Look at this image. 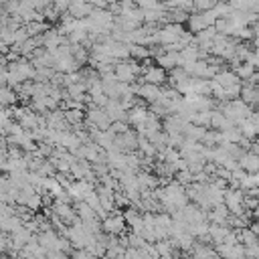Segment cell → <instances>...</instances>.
I'll list each match as a JSON object with an SVG mask.
<instances>
[{"label": "cell", "mask_w": 259, "mask_h": 259, "mask_svg": "<svg viewBox=\"0 0 259 259\" xmlns=\"http://www.w3.org/2000/svg\"><path fill=\"white\" fill-rule=\"evenodd\" d=\"M125 229H127V225H125V219H123L121 212H109L101 221V231L107 233V235H117L119 237V235L125 233Z\"/></svg>", "instance_id": "obj_1"}, {"label": "cell", "mask_w": 259, "mask_h": 259, "mask_svg": "<svg viewBox=\"0 0 259 259\" xmlns=\"http://www.w3.org/2000/svg\"><path fill=\"white\" fill-rule=\"evenodd\" d=\"M166 75L168 71L162 69L160 65H142V75L140 79L142 81H148V83H154V85H164L166 83Z\"/></svg>", "instance_id": "obj_2"}, {"label": "cell", "mask_w": 259, "mask_h": 259, "mask_svg": "<svg viewBox=\"0 0 259 259\" xmlns=\"http://www.w3.org/2000/svg\"><path fill=\"white\" fill-rule=\"evenodd\" d=\"M51 210H53L65 225H71V223L77 219V212H75L73 202H61V200L53 198V202H51Z\"/></svg>", "instance_id": "obj_3"}, {"label": "cell", "mask_w": 259, "mask_h": 259, "mask_svg": "<svg viewBox=\"0 0 259 259\" xmlns=\"http://www.w3.org/2000/svg\"><path fill=\"white\" fill-rule=\"evenodd\" d=\"M63 42H67V36H65L59 28H47V30L42 32V47H45L49 53L57 51Z\"/></svg>", "instance_id": "obj_4"}, {"label": "cell", "mask_w": 259, "mask_h": 259, "mask_svg": "<svg viewBox=\"0 0 259 259\" xmlns=\"http://www.w3.org/2000/svg\"><path fill=\"white\" fill-rule=\"evenodd\" d=\"M103 109H105V113L109 115L111 121H117V119L127 121V109H123V105H121L119 99H111V97H109Z\"/></svg>", "instance_id": "obj_5"}, {"label": "cell", "mask_w": 259, "mask_h": 259, "mask_svg": "<svg viewBox=\"0 0 259 259\" xmlns=\"http://www.w3.org/2000/svg\"><path fill=\"white\" fill-rule=\"evenodd\" d=\"M148 117V103H136L127 109V123L130 125H142Z\"/></svg>", "instance_id": "obj_6"}, {"label": "cell", "mask_w": 259, "mask_h": 259, "mask_svg": "<svg viewBox=\"0 0 259 259\" xmlns=\"http://www.w3.org/2000/svg\"><path fill=\"white\" fill-rule=\"evenodd\" d=\"M245 103H249L251 107H255L257 103H259V87H255L253 83H249V81H243V85H241V95H239Z\"/></svg>", "instance_id": "obj_7"}, {"label": "cell", "mask_w": 259, "mask_h": 259, "mask_svg": "<svg viewBox=\"0 0 259 259\" xmlns=\"http://www.w3.org/2000/svg\"><path fill=\"white\" fill-rule=\"evenodd\" d=\"M239 168H243L247 172H257L259 170V154L251 152V150H245L239 158Z\"/></svg>", "instance_id": "obj_8"}, {"label": "cell", "mask_w": 259, "mask_h": 259, "mask_svg": "<svg viewBox=\"0 0 259 259\" xmlns=\"http://www.w3.org/2000/svg\"><path fill=\"white\" fill-rule=\"evenodd\" d=\"M231 125H235L219 107H212L210 109V121H208V127H214V130H227V127H231Z\"/></svg>", "instance_id": "obj_9"}, {"label": "cell", "mask_w": 259, "mask_h": 259, "mask_svg": "<svg viewBox=\"0 0 259 259\" xmlns=\"http://www.w3.org/2000/svg\"><path fill=\"white\" fill-rule=\"evenodd\" d=\"M154 61H156V65H160L162 69L170 71V69L178 67V51H164V53H160L158 57H154Z\"/></svg>", "instance_id": "obj_10"}, {"label": "cell", "mask_w": 259, "mask_h": 259, "mask_svg": "<svg viewBox=\"0 0 259 259\" xmlns=\"http://www.w3.org/2000/svg\"><path fill=\"white\" fill-rule=\"evenodd\" d=\"M91 10H93V4H91V2L79 0V2H71V6H69L67 12H69L71 16H75V18H85V16L91 14Z\"/></svg>", "instance_id": "obj_11"}, {"label": "cell", "mask_w": 259, "mask_h": 259, "mask_svg": "<svg viewBox=\"0 0 259 259\" xmlns=\"http://www.w3.org/2000/svg\"><path fill=\"white\" fill-rule=\"evenodd\" d=\"M204 132H206L204 125H198V123H192V121H184V125H182L184 138H190V140H196V142H202Z\"/></svg>", "instance_id": "obj_12"}, {"label": "cell", "mask_w": 259, "mask_h": 259, "mask_svg": "<svg viewBox=\"0 0 259 259\" xmlns=\"http://www.w3.org/2000/svg\"><path fill=\"white\" fill-rule=\"evenodd\" d=\"M212 79H214L219 85H223V87H229V85H233V83H239V81H241V79L237 77V73H235L233 69H229V67H227V69H221Z\"/></svg>", "instance_id": "obj_13"}, {"label": "cell", "mask_w": 259, "mask_h": 259, "mask_svg": "<svg viewBox=\"0 0 259 259\" xmlns=\"http://www.w3.org/2000/svg\"><path fill=\"white\" fill-rule=\"evenodd\" d=\"M16 101H18L16 91L8 85H0V107H12L16 105Z\"/></svg>", "instance_id": "obj_14"}, {"label": "cell", "mask_w": 259, "mask_h": 259, "mask_svg": "<svg viewBox=\"0 0 259 259\" xmlns=\"http://www.w3.org/2000/svg\"><path fill=\"white\" fill-rule=\"evenodd\" d=\"M73 206H75V212H77V217H79L81 221H93V219H99V217L95 214V210H93L85 200H77V202H73Z\"/></svg>", "instance_id": "obj_15"}, {"label": "cell", "mask_w": 259, "mask_h": 259, "mask_svg": "<svg viewBox=\"0 0 259 259\" xmlns=\"http://www.w3.org/2000/svg\"><path fill=\"white\" fill-rule=\"evenodd\" d=\"M63 113H65V119H67V123L73 127V125H79V123H83V119H85V109H75V107H67V109H63Z\"/></svg>", "instance_id": "obj_16"}, {"label": "cell", "mask_w": 259, "mask_h": 259, "mask_svg": "<svg viewBox=\"0 0 259 259\" xmlns=\"http://www.w3.org/2000/svg\"><path fill=\"white\" fill-rule=\"evenodd\" d=\"M184 24L188 26V30H190V32H198V30L206 28V24L202 22L200 12H196V10H192V12L188 14V18H186V22H184Z\"/></svg>", "instance_id": "obj_17"}, {"label": "cell", "mask_w": 259, "mask_h": 259, "mask_svg": "<svg viewBox=\"0 0 259 259\" xmlns=\"http://www.w3.org/2000/svg\"><path fill=\"white\" fill-rule=\"evenodd\" d=\"M130 59H136V61L150 59V49H148L146 45H136V42H130Z\"/></svg>", "instance_id": "obj_18"}, {"label": "cell", "mask_w": 259, "mask_h": 259, "mask_svg": "<svg viewBox=\"0 0 259 259\" xmlns=\"http://www.w3.org/2000/svg\"><path fill=\"white\" fill-rule=\"evenodd\" d=\"M239 130H241V134H243L245 138H249V140H255V136H257V125H255V121H251L249 117H245V119L239 123Z\"/></svg>", "instance_id": "obj_19"}, {"label": "cell", "mask_w": 259, "mask_h": 259, "mask_svg": "<svg viewBox=\"0 0 259 259\" xmlns=\"http://www.w3.org/2000/svg\"><path fill=\"white\" fill-rule=\"evenodd\" d=\"M257 69H255V65H251V63H247V61H243L237 69H235V73H237V77L241 79V81H245V79H249L253 73H255Z\"/></svg>", "instance_id": "obj_20"}, {"label": "cell", "mask_w": 259, "mask_h": 259, "mask_svg": "<svg viewBox=\"0 0 259 259\" xmlns=\"http://www.w3.org/2000/svg\"><path fill=\"white\" fill-rule=\"evenodd\" d=\"M174 180H178L182 186H188L190 182H194V174H192L188 168H184V170H176V172H174Z\"/></svg>", "instance_id": "obj_21"}, {"label": "cell", "mask_w": 259, "mask_h": 259, "mask_svg": "<svg viewBox=\"0 0 259 259\" xmlns=\"http://www.w3.org/2000/svg\"><path fill=\"white\" fill-rule=\"evenodd\" d=\"M42 14H45V20L49 22V24H55V22H59V18H61V12L51 4V6H47V8H42Z\"/></svg>", "instance_id": "obj_22"}, {"label": "cell", "mask_w": 259, "mask_h": 259, "mask_svg": "<svg viewBox=\"0 0 259 259\" xmlns=\"http://www.w3.org/2000/svg\"><path fill=\"white\" fill-rule=\"evenodd\" d=\"M212 10H214L217 18H221V16H229V12L233 10V6H231L229 2H225V0H219V2L212 6Z\"/></svg>", "instance_id": "obj_23"}, {"label": "cell", "mask_w": 259, "mask_h": 259, "mask_svg": "<svg viewBox=\"0 0 259 259\" xmlns=\"http://www.w3.org/2000/svg\"><path fill=\"white\" fill-rule=\"evenodd\" d=\"M136 6H140L142 10H156V8H166L164 2L160 0H136Z\"/></svg>", "instance_id": "obj_24"}, {"label": "cell", "mask_w": 259, "mask_h": 259, "mask_svg": "<svg viewBox=\"0 0 259 259\" xmlns=\"http://www.w3.org/2000/svg\"><path fill=\"white\" fill-rule=\"evenodd\" d=\"M241 85H243V81L225 87V97H227V99H237V97L241 95Z\"/></svg>", "instance_id": "obj_25"}, {"label": "cell", "mask_w": 259, "mask_h": 259, "mask_svg": "<svg viewBox=\"0 0 259 259\" xmlns=\"http://www.w3.org/2000/svg\"><path fill=\"white\" fill-rule=\"evenodd\" d=\"M217 2H219V0H192V10H196V12H202V10H208V8H212Z\"/></svg>", "instance_id": "obj_26"}, {"label": "cell", "mask_w": 259, "mask_h": 259, "mask_svg": "<svg viewBox=\"0 0 259 259\" xmlns=\"http://www.w3.org/2000/svg\"><path fill=\"white\" fill-rule=\"evenodd\" d=\"M107 130H111L113 134H123L125 130H130V123H127V121H123V119H117V121H111Z\"/></svg>", "instance_id": "obj_27"}, {"label": "cell", "mask_w": 259, "mask_h": 259, "mask_svg": "<svg viewBox=\"0 0 259 259\" xmlns=\"http://www.w3.org/2000/svg\"><path fill=\"white\" fill-rule=\"evenodd\" d=\"M239 40H253V28L251 26H241L235 34Z\"/></svg>", "instance_id": "obj_28"}, {"label": "cell", "mask_w": 259, "mask_h": 259, "mask_svg": "<svg viewBox=\"0 0 259 259\" xmlns=\"http://www.w3.org/2000/svg\"><path fill=\"white\" fill-rule=\"evenodd\" d=\"M200 16H202V22H204L206 26H212V24H214V20H217V14H214V10H212V8L202 10V12H200Z\"/></svg>", "instance_id": "obj_29"}, {"label": "cell", "mask_w": 259, "mask_h": 259, "mask_svg": "<svg viewBox=\"0 0 259 259\" xmlns=\"http://www.w3.org/2000/svg\"><path fill=\"white\" fill-rule=\"evenodd\" d=\"M10 123V111L6 107H0V134H4V127Z\"/></svg>", "instance_id": "obj_30"}, {"label": "cell", "mask_w": 259, "mask_h": 259, "mask_svg": "<svg viewBox=\"0 0 259 259\" xmlns=\"http://www.w3.org/2000/svg\"><path fill=\"white\" fill-rule=\"evenodd\" d=\"M53 6L63 14V12H67L69 10V6H71V0H53Z\"/></svg>", "instance_id": "obj_31"}, {"label": "cell", "mask_w": 259, "mask_h": 259, "mask_svg": "<svg viewBox=\"0 0 259 259\" xmlns=\"http://www.w3.org/2000/svg\"><path fill=\"white\" fill-rule=\"evenodd\" d=\"M245 257H259V245H249L245 247Z\"/></svg>", "instance_id": "obj_32"}, {"label": "cell", "mask_w": 259, "mask_h": 259, "mask_svg": "<svg viewBox=\"0 0 259 259\" xmlns=\"http://www.w3.org/2000/svg\"><path fill=\"white\" fill-rule=\"evenodd\" d=\"M249 229H251V231H253V233L259 237V219H253V221L249 223Z\"/></svg>", "instance_id": "obj_33"}, {"label": "cell", "mask_w": 259, "mask_h": 259, "mask_svg": "<svg viewBox=\"0 0 259 259\" xmlns=\"http://www.w3.org/2000/svg\"><path fill=\"white\" fill-rule=\"evenodd\" d=\"M251 28H253V38H259V20H257V22H253V24H251Z\"/></svg>", "instance_id": "obj_34"}, {"label": "cell", "mask_w": 259, "mask_h": 259, "mask_svg": "<svg viewBox=\"0 0 259 259\" xmlns=\"http://www.w3.org/2000/svg\"><path fill=\"white\" fill-rule=\"evenodd\" d=\"M6 18H8V14H6L4 10H2V12H0V28H2L4 24H6Z\"/></svg>", "instance_id": "obj_35"}, {"label": "cell", "mask_w": 259, "mask_h": 259, "mask_svg": "<svg viewBox=\"0 0 259 259\" xmlns=\"http://www.w3.org/2000/svg\"><path fill=\"white\" fill-rule=\"evenodd\" d=\"M251 45H253V49H255V51H259V38H253V40H251Z\"/></svg>", "instance_id": "obj_36"}]
</instances>
